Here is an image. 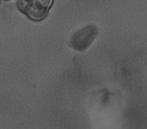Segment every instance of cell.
Instances as JSON below:
<instances>
[{"instance_id": "1", "label": "cell", "mask_w": 147, "mask_h": 129, "mask_svg": "<svg viewBox=\"0 0 147 129\" xmlns=\"http://www.w3.org/2000/svg\"><path fill=\"white\" fill-rule=\"evenodd\" d=\"M55 0H16L17 9L34 22H40L48 17Z\"/></svg>"}, {"instance_id": "2", "label": "cell", "mask_w": 147, "mask_h": 129, "mask_svg": "<svg viewBox=\"0 0 147 129\" xmlns=\"http://www.w3.org/2000/svg\"><path fill=\"white\" fill-rule=\"evenodd\" d=\"M99 35V29L95 24H88L76 31L71 38V47L74 50L83 52L93 44Z\"/></svg>"}, {"instance_id": "3", "label": "cell", "mask_w": 147, "mask_h": 129, "mask_svg": "<svg viewBox=\"0 0 147 129\" xmlns=\"http://www.w3.org/2000/svg\"><path fill=\"white\" fill-rule=\"evenodd\" d=\"M5 1H10V0H5Z\"/></svg>"}]
</instances>
